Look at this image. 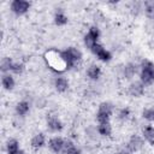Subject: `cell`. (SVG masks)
Instances as JSON below:
<instances>
[{
  "mask_svg": "<svg viewBox=\"0 0 154 154\" xmlns=\"http://www.w3.org/2000/svg\"><path fill=\"white\" fill-rule=\"evenodd\" d=\"M43 59L46 61V65L48 66V69H51L53 72L61 75L63 72L67 71L66 69V64L63 59V54L61 51L59 49H49L45 53Z\"/></svg>",
  "mask_w": 154,
  "mask_h": 154,
  "instance_id": "obj_1",
  "label": "cell"
},
{
  "mask_svg": "<svg viewBox=\"0 0 154 154\" xmlns=\"http://www.w3.org/2000/svg\"><path fill=\"white\" fill-rule=\"evenodd\" d=\"M61 54H63V59L66 64L67 71L73 70L83 59V53L81 52L79 48H77L75 46H69L67 48L63 49Z\"/></svg>",
  "mask_w": 154,
  "mask_h": 154,
  "instance_id": "obj_2",
  "label": "cell"
},
{
  "mask_svg": "<svg viewBox=\"0 0 154 154\" xmlns=\"http://www.w3.org/2000/svg\"><path fill=\"white\" fill-rule=\"evenodd\" d=\"M138 79L146 85L149 87L154 84V63L147 58L142 59L140 61V72H138Z\"/></svg>",
  "mask_w": 154,
  "mask_h": 154,
  "instance_id": "obj_3",
  "label": "cell"
},
{
  "mask_svg": "<svg viewBox=\"0 0 154 154\" xmlns=\"http://www.w3.org/2000/svg\"><path fill=\"white\" fill-rule=\"evenodd\" d=\"M116 106L111 101H102L97 106V111L95 114V120L99 123H111V118L114 114Z\"/></svg>",
  "mask_w": 154,
  "mask_h": 154,
  "instance_id": "obj_4",
  "label": "cell"
},
{
  "mask_svg": "<svg viewBox=\"0 0 154 154\" xmlns=\"http://www.w3.org/2000/svg\"><path fill=\"white\" fill-rule=\"evenodd\" d=\"M117 73L118 76H120L125 81H134L135 76L138 75L140 72V64L134 63V61H129L126 64H122L117 66Z\"/></svg>",
  "mask_w": 154,
  "mask_h": 154,
  "instance_id": "obj_5",
  "label": "cell"
},
{
  "mask_svg": "<svg viewBox=\"0 0 154 154\" xmlns=\"http://www.w3.org/2000/svg\"><path fill=\"white\" fill-rule=\"evenodd\" d=\"M89 52H90L94 57H96L97 60H100V61H102V63H109V61L112 60V58H113L112 52L108 51V49H107L102 43H100V42L95 43V45L93 46V48H91Z\"/></svg>",
  "mask_w": 154,
  "mask_h": 154,
  "instance_id": "obj_6",
  "label": "cell"
},
{
  "mask_svg": "<svg viewBox=\"0 0 154 154\" xmlns=\"http://www.w3.org/2000/svg\"><path fill=\"white\" fill-rule=\"evenodd\" d=\"M144 144H146V141L142 137V135H140V134H132V135H130L128 142L125 143V148L130 153L135 154V153L142 150L143 147H144Z\"/></svg>",
  "mask_w": 154,
  "mask_h": 154,
  "instance_id": "obj_7",
  "label": "cell"
},
{
  "mask_svg": "<svg viewBox=\"0 0 154 154\" xmlns=\"http://www.w3.org/2000/svg\"><path fill=\"white\" fill-rule=\"evenodd\" d=\"M31 8V2L26 0H13L10 4V11L17 17L24 16Z\"/></svg>",
  "mask_w": 154,
  "mask_h": 154,
  "instance_id": "obj_8",
  "label": "cell"
},
{
  "mask_svg": "<svg viewBox=\"0 0 154 154\" xmlns=\"http://www.w3.org/2000/svg\"><path fill=\"white\" fill-rule=\"evenodd\" d=\"M126 93H128L129 96L135 97V99H138V97H141V96L144 95V93H146V85L140 79H137V81L134 79L126 87Z\"/></svg>",
  "mask_w": 154,
  "mask_h": 154,
  "instance_id": "obj_9",
  "label": "cell"
},
{
  "mask_svg": "<svg viewBox=\"0 0 154 154\" xmlns=\"http://www.w3.org/2000/svg\"><path fill=\"white\" fill-rule=\"evenodd\" d=\"M46 126L53 134H58V132H61L64 130L63 120L55 114H47V117H46Z\"/></svg>",
  "mask_w": 154,
  "mask_h": 154,
  "instance_id": "obj_10",
  "label": "cell"
},
{
  "mask_svg": "<svg viewBox=\"0 0 154 154\" xmlns=\"http://www.w3.org/2000/svg\"><path fill=\"white\" fill-rule=\"evenodd\" d=\"M65 141H66V138L57 135V136H53V137H51L48 140L47 146H48V148H49V150L52 153H54V154H63Z\"/></svg>",
  "mask_w": 154,
  "mask_h": 154,
  "instance_id": "obj_11",
  "label": "cell"
},
{
  "mask_svg": "<svg viewBox=\"0 0 154 154\" xmlns=\"http://www.w3.org/2000/svg\"><path fill=\"white\" fill-rule=\"evenodd\" d=\"M53 87L55 89V91L63 94V93H66L70 88V81L67 77L63 76V75H57L53 79Z\"/></svg>",
  "mask_w": 154,
  "mask_h": 154,
  "instance_id": "obj_12",
  "label": "cell"
},
{
  "mask_svg": "<svg viewBox=\"0 0 154 154\" xmlns=\"http://www.w3.org/2000/svg\"><path fill=\"white\" fill-rule=\"evenodd\" d=\"M85 76L91 82L99 81L101 78V76H102V69H101V66L97 65V64H90V65H88L87 69H85Z\"/></svg>",
  "mask_w": 154,
  "mask_h": 154,
  "instance_id": "obj_13",
  "label": "cell"
},
{
  "mask_svg": "<svg viewBox=\"0 0 154 154\" xmlns=\"http://www.w3.org/2000/svg\"><path fill=\"white\" fill-rule=\"evenodd\" d=\"M47 142L48 141H47V137H46L45 132H36L30 140V147H31L32 150L37 152V150L42 149L47 144Z\"/></svg>",
  "mask_w": 154,
  "mask_h": 154,
  "instance_id": "obj_14",
  "label": "cell"
},
{
  "mask_svg": "<svg viewBox=\"0 0 154 154\" xmlns=\"http://www.w3.org/2000/svg\"><path fill=\"white\" fill-rule=\"evenodd\" d=\"M30 108H31L30 101H28V100L24 99V100H20V101H18L16 103V106H14V113H16L17 117L23 118V117H25L30 112Z\"/></svg>",
  "mask_w": 154,
  "mask_h": 154,
  "instance_id": "obj_15",
  "label": "cell"
},
{
  "mask_svg": "<svg viewBox=\"0 0 154 154\" xmlns=\"http://www.w3.org/2000/svg\"><path fill=\"white\" fill-rule=\"evenodd\" d=\"M69 22V17L63 8H57L53 14V23L57 26H64Z\"/></svg>",
  "mask_w": 154,
  "mask_h": 154,
  "instance_id": "obj_16",
  "label": "cell"
},
{
  "mask_svg": "<svg viewBox=\"0 0 154 154\" xmlns=\"http://www.w3.org/2000/svg\"><path fill=\"white\" fill-rule=\"evenodd\" d=\"M141 135L147 143L154 146V126L152 124H146L141 128Z\"/></svg>",
  "mask_w": 154,
  "mask_h": 154,
  "instance_id": "obj_17",
  "label": "cell"
},
{
  "mask_svg": "<svg viewBox=\"0 0 154 154\" xmlns=\"http://www.w3.org/2000/svg\"><path fill=\"white\" fill-rule=\"evenodd\" d=\"M1 85L4 90L6 91H12L16 87V79L12 73H4L1 76Z\"/></svg>",
  "mask_w": 154,
  "mask_h": 154,
  "instance_id": "obj_18",
  "label": "cell"
},
{
  "mask_svg": "<svg viewBox=\"0 0 154 154\" xmlns=\"http://www.w3.org/2000/svg\"><path fill=\"white\" fill-rule=\"evenodd\" d=\"M96 130H97V134L100 137H111L112 136V132H113V128H112V124L111 123H99L96 125Z\"/></svg>",
  "mask_w": 154,
  "mask_h": 154,
  "instance_id": "obj_19",
  "label": "cell"
},
{
  "mask_svg": "<svg viewBox=\"0 0 154 154\" xmlns=\"http://www.w3.org/2000/svg\"><path fill=\"white\" fill-rule=\"evenodd\" d=\"M116 118L120 123L128 122L131 118V108L129 106H124V107L118 108L117 109V113H116Z\"/></svg>",
  "mask_w": 154,
  "mask_h": 154,
  "instance_id": "obj_20",
  "label": "cell"
},
{
  "mask_svg": "<svg viewBox=\"0 0 154 154\" xmlns=\"http://www.w3.org/2000/svg\"><path fill=\"white\" fill-rule=\"evenodd\" d=\"M5 149L7 154H17L20 149V143L17 138H8L5 143Z\"/></svg>",
  "mask_w": 154,
  "mask_h": 154,
  "instance_id": "obj_21",
  "label": "cell"
},
{
  "mask_svg": "<svg viewBox=\"0 0 154 154\" xmlns=\"http://www.w3.org/2000/svg\"><path fill=\"white\" fill-rule=\"evenodd\" d=\"M143 13L148 20H154V1L153 0L143 1Z\"/></svg>",
  "mask_w": 154,
  "mask_h": 154,
  "instance_id": "obj_22",
  "label": "cell"
},
{
  "mask_svg": "<svg viewBox=\"0 0 154 154\" xmlns=\"http://www.w3.org/2000/svg\"><path fill=\"white\" fill-rule=\"evenodd\" d=\"M13 60L12 58L10 57H4L0 61V71L1 73H11V69H12V65H13Z\"/></svg>",
  "mask_w": 154,
  "mask_h": 154,
  "instance_id": "obj_23",
  "label": "cell"
},
{
  "mask_svg": "<svg viewBox=\"0 0 154 154\" xmlns=\"http://www.w3.org/2000/svg\"><path fill=\"white\" fill-rule=\"evenodd\" d=\"M129 11L135 17L140 16L141 13H143V2H141V1H132V2H130Z\"/></svg>",
  "mask_w": 154,
  "mask_h": 154,
  "instance_id": "obj_24",
  "label": "cell"
},
{
  "mask_svg": "<svg viewBox=\"0 0 154 154\" xmlns=\"http://www.w3.org/2000/svg\"><path fill=\"white\" fill-rule=\"evenodd\" d=\"M85 34L88 36H90L95 42H99V40L101 37V30H100V28L97 25H90Z\"/></svg>",
  "mask_w": 154,
  "mask_h": 154,
  "instance_id": "obj_25",
  "label": "cell"
},
{
  "mask_svg": "<svg viewBox=\"0 0 154 154\" xmlns=\"http://www.w3.org/2000/svg\"><path fill=\"white\" fill-rule=\"evenodd\" d=\"M142 118L148 123H154V107H146L141 112Z\"/></svg>",
  "mask_w": 154,
  "mask_h": 154,
  "instance_id": "obj_26",
  "label": "cell"
},
{
  "mask_svg": "<svg viewBox=\"0 0 154 154\" xmlns=\"http://www.w3.org/2000/svg\"><path fill=\"white\" fill-rule=\"evenodd\" d=\"M25 71V64L22 63V61H14L13 65H12V69H11V73L12 75H22L23 72Z\"/></svg>",
  "mask_w": 154,
  "mask_h": 154,
  "instance_id": "obj_27",
  "label": "cell"
},
{
  "mask_svg": "<svg viewBox=\"0 0 154 154\" xmlns=\"http://www.w3.org/2000/svg\"><path fill=\"white\" fill-rule=\"evenodd\" d=\"M85 136H87L89 140L95 141V140L97 138V136H99L97 130H96V126H94V125H89V126L85 129Z\"/></svg>",
  "mask_w": 154,
  "mask_h": 154,
  "instance_id": "obj_28",
  "label": "cell"
},
{
  "mask_svg": "<svg viewBox=\"0 0 154 154\" xmlns=\"http://www.w3.org/2000/svg\"><path fill=\"white\" fill-rule=\"evenodd\" d=\"M46 105H47V100L43 96H36V99H35V106L37 108H43V107H46Z\"/></svg>",
  "mask_w": 154,
  "mask_h": 154,
  "instance_id": "obj_29",
  "label": "cell"
},
{
  "mask_svg": "<svg viewBox=\"0 0 154 154\" xmlns=\"http://www.w3.org/2000/svg\"><path fill=\"white\" fill-rule=\"evenodd\" d=\"M63 154H82V149L79 147H77L76 144H73L72 147H70L66 150H64Z\"/></svg>",
  "mask_w": 154,
  "mask_h": 154,
  "instance_id": "obj_30",
  "label": "cell"
},
{
  "mask_svg": "<svg viewBox=\"0 0 154 154\" xmlns=\"http://www.w3.org/2000/svg\"><path fill=\"white\" fill-rule=\"evenodd\" d=\"M113 154H132V153H130L126 148H125V146L123 147V148H120V149H118L117 152H114Z\"/></svg>",
  "mask_w": 154,
  "mask_h": 154,
  "instance_id": "obj_31",
  "label": "cell"
},
{
  "mask_svg": "<svg viewBox=\"0 0 154 154\" xmlns=\"http://www.w3.org/2000/svg\"><path fill=\"white\" fill-rule=\"evenodd\" d=\"M17 154H26V153H25V150H24V149H22V148H20V149H19V152H18Z\"/></svg>",
  "mask_w": 154,
  "mask_h": 154,
  "instance_id": "obj_32",
  "label": "cell"
}]
</instances>
